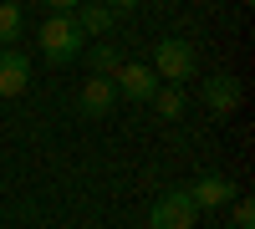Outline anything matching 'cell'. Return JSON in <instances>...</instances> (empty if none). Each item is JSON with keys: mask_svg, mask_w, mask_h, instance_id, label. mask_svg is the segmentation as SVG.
Here are the masks:
<instances>
[{"mask_svg": "<svg viewBox=\"0 0 255 229\" xmlns=\"http://www.w3.org/2000/svg\"><path fill=\"white\" fill-rule=\"evenodd\" d=\"M204 107L215 112V117H230V112L240 107V76H230V72L204 76Z\"/></svg>", "mask_w": 255, "mask_h": 229, "instance_id": "obj_6", "label": "cell"}, {"mask_svg": "<svg viewBox=\"0 0 255 229\" xmlns=\"http://www.w3.org/2000/svg\"><path fill=\"white\" fill-rule=\"evenodd\" d=\"M230 204H235V209H230L235 224H230V229H250V224H255V204H250V199H230Z\"/></svg>", "mask_w": 255, "mask_h": 229, "instance_id": "obj_13", "label": "cell"}, {"mask_svg": "<svg viewBox=\"0 0 255 229\" xmlns=\"http://www.w3.org/2000/svg\"><path fill=\"white\" fill-rule=\"evenodd\" d=\"M82 51H87V61H92V76H113L123 67V56H118L113 41H92V46H82Z\"/></svg>", "mask_w": 255, "mask_h": 229, "instance_id": "obj_11", "label": "cell"}, {"mask_svg": "<svg viewBox=\"0 0 255 229\" xmlns=\"http://www.w3.org/2000/svg\"><path fill=\"white\" fill-rule=\"evenodd\" d=\"M108 5H113V10H133L138 0H108Z\"/></svg>", "mask_w": 255, "mask_h": 229, "instance_id": "obj_15", "label": "cell"}, {"mask_svg": "<svg viewBox=\"0 0 255 229\" xmlns=\"http://www.w3.org/2000/svg\"><path fill=\"white\" fill-rule=\"evenodd\" d=\"M77 5H82V0H46V10H51V15H72Z\"/></svg>", "mask_w": 255, "mask_h": 229, "instance_id": "obj_14", "label": "cell"}, {"mask_svg": "<svg viewBox=\"0 0 255 229\" xmlns=\"http://www.w3.org/2000/svg\"><path fill=\"white\" fill-rule=\"evenodd\" d=\"M31 87V61L20 46H0V97H20Z\"/></svg>", "mask_w": 255, "mask_h": 229, "instance_id": "obj_5", "label": "cell"}, {"mask_svg": "<svg viewBox=\"0 0 255 229\" xmlns=\"http://www.w3.org/2000/svg\"><path fill=\"white\" fill-rule=\"evenodd\" d=\"M72 15H77V26H82V36H97V41L108 36V31H113V20H118V10L108 5V0H82V5H77Z\"/></svg>", "mask_w": 255, "mask_h": 229, "instance_id": "obj_9", "label": "cell"}, {"mask_svg": "<svg viewBox=\"0 0 255 229\" xmlns=\"http://www.w3.org/2000/svg\"><path fill=\"white\" fill-rule=\"evenodd\" d=\"M82 117H108L113 112V102H118V87H113V76H87V87H82Z\"/></svg>", "mask_w": 255, "mask_h": 229, "instance_id": "obj_8", "label": "cell"}, {"mask_svg": "<svg viewBox=\"0 0 255 229\" xmlns=\"http://www.w3.org/2000/svg\"><path fill=\"white\" fill-rule=\"evenodd\" d=\"M41 56L46 61H77L82 56V46H87V36H82V26H77V15H51L46 26H41Z\"/></svg>", "mask_w": 255, "mask_h": 229, "instance_id": "obj_1", "label": "cell"}, {"mask_svg": "<svg viewBox=\"0 0 255 229\" xmlns=\"http://www.w3.org/2000/svg\"><path fill=\"white\" fill-rule=\"evenodd\" d=\"M194 219H199V209L184 189L153 199V209H148V229H194Z\"/></svg>", "mask_w": 255, "mask_h": 229, "instance_id": "obj_3", "label": "cell"}, {"mask_svg": "<svg viewBox=\"0 0 255 229\" xmlns=\"http://www.w3.org/2000/svg\"><path fill=\"white\" fill-rule=\"evenodd\" d=\"M194 67H199V56H194V46H189L184 36H163V41H158V51H153V72H158V81L184 87V81L194 76Z\"/></svg>", "mask_w": 255, "mask_h": 229, "instance_id": "obj_2", "label": "cell"}, {"mask_svg": "<svg viewBox=\"0 0 255 229\" xmlns=\"http://www.w3.org/2000/svg\"><path fill=\"white\" fill-rule=\"evenodd\" d=\"M184 194L194 199V209H225V204L235 199V183H230L225 173H199Z\"/></svg>", "mask_w": 255, "mask_h": 229, "instance_id": "obj_7", "label": "cell"}, {"mask_svg": "<svg viewBox=\"0 0 255 229\" xmlns=\"http://www.w3.org/2000/svg\"><path fill=\"white\" fill-rule=\"evenodd\" d=\"M20 31H26V10H20V0H0V46H15Z\"/></svg>", "mask_w": 255, "mask_h": 229, "instance_id": "obj_10", "label": "cell"}, {"mask_svg": "<svg viewBox=\"0 0 255 229\" xmlns=\"http://www.w3.org/2000/svg\"><path fill=\"white\" fill-rule=\"evenodd\" d=\"M148 102L158 107V117H184V87H174V81H158V92Z\"/></svg>", "mask_w": 255, "mask_h": 229, "instance_id": "obj_12", "label": "cell"}, {"mask_svg": "<svg viewBox=\"0 0 255 229\" xmlns=\"http://www.w3.org/2000/svg\"><path fill=\"white\" fill-rule=\"evenodd\" d=\"M113 87H118V97L148 102V97L158 92V72H153V67H143V61H123V67L113 72Z\"/></svg>", "mask_w": 255, "mask_h": 229, "instance_id": "obj_4", "label": "cell"}]
</instances>
